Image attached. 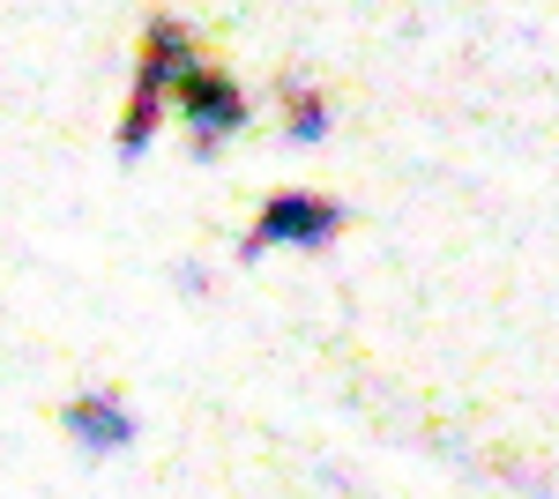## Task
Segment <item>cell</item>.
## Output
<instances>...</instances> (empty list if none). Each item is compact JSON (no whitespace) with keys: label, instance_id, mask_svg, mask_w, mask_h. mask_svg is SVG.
Returning <instances> with one entry per match:
<instances>
[{"label":"cell","instance_id":"1","mask_svg":"<svg viewBox=\"0 0 559 499\" xmlns=\"http://www.w3.org/2000/svg\"><path fill=\"white\" fill-rule=\"evenodd\" d=\"M187 52H194V31L173 23V15H150L142 52H134V105H128V120H120V150H150V134L173 120V90H179Z\"/></svg>","mask_w":559,"mask_h":499},{"label":"cell","instance_id":"2","mask_svg":"<svg viewBox=\"0 0 559 499\" xmlns=\"http://www.w3.org/2000/svg\"><path fill=\"white\" fill-rule=\"evenodd\" d=\"M173 120L194 134V150H216L231 127L247 120V97H239V83L216 68L210 52L194 45L187 52V68H179V90H173Z\"/></svg>","mask_w":559,"mask_h":499},{"label":"cell","instance_id":"3","mask_svg":"<svg viewBox=\"0 0 559 499\" xmlns=\"http://www.w3.org/2000/svg\"><path fill=\"white\" fill-rule=\"evenodd\" d=\"M344 231V209L329 202V194H269V209H261L254 239L247 247H329Z\"/></svg>","mask_w":559,"mask_h":499},{"label":"cell","instance_id":"4","mask_svg":"<svg viewBox=\"0 0 559 499\" xmlns=\"http://www.w3.org/2000/svg\"><path fill=\"white\" fill-rule=\"evenodd\" d=\"M60 425H68L83 448H128L134 440V417L120 411V395H75V403L60 411Z\"/></svg>","mask_w":559,"mask_h":499},{"label":"cell","instance_id":"5","mask_svg":"<svg viewBox=\"0 0 559 499\" xmlns=\"http://www.w3.org/2000/svg\"><path fill=\"white\" fill-rule=\"evenodd\" d=\"M284 134H292V142H321V134H329V97L313 83H299V75L284 83Z\"/></svg>","mask_w":559,"mask_h":499}]
</instances>
